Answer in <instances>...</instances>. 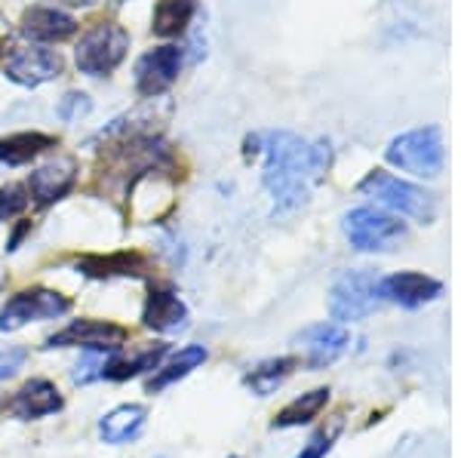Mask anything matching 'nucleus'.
Here are the masks:
<instances>
[{
  "instance_id": "nucleus-27",
  "label": "nucleus",
  "mask_w": 461,
  "mask_h": 458,
  "mask_svg": "<svg viewBox=\"0 0 461 458\" xmlns=\"http://www.w3.org/2000/svg\"><path fill=\"white\" fill-rule=\"evenodd\" d=\"M28 351L19 345H0V379H10L16 369L25 364Z\"/></svg>"
},
{
  "instance_id": "nucleus-8",
  "label": "nucleus",
  "mask_w": 461,
  "mask_h": 458,
  "mask_svg": "<svg viewBox=\"0 0 461 458\" xmlns=\"http://www.w3.org/2000/svg\"><path fill=\"white\" fill-rule=\"evenodd\" d=\"M130 338V329L117 327L111 320H71L65 329L47 338V348H86V351H117Z\"/></svg>"
},
{
  "instance_id": "nucleus-17",
  "label": "nucleus",
  "mask_w": 461,
  "mask_h": 458,
  "mask_svg": "<svg viewBox=\"0 0 461 458\" xmlns=\"http://www.w3.org/2000/svg\"><path fill=\"white\" fill-rule=\"evenodd\" d=\"M145 418H148L145 406L123 403V406L111 409L108 416L102 418V422H99V434H102V440L111 443V446H123V443H130V440L139 437V431L145 427Z\"/></svg>"
},
{
  "instance_id": "nucleus-3",
  "label": "nucleus",
  "mask_w": 461,
  "mask_h": 458,
  "mask_svg": "<svg viewBox=\"0 0 461 458\" xmlns=\"http://www.w3.org/2000/svg\"><path fill=\"white\" fill-rule=\"evenodd\" d=\"M130 49V34L117 22H95L80 34L77 47H74V58L77 68L89 74V77H102L111 74L126 58Z\"/></svg>"
},
{
  "instance_id": "nucleus-1",
  "label": "nucleus",
  "mask_w": 461,
  "mask_h": 458,
  "mask_svg": "<svg viewBox=\"0 0 461 458\" xmlns=\"http://www.w3.org/2000/svg\"><path fill=\"white\" fill-rule=\"evenodd\" d=\"M330 142H302L293 132L265 136V188L271 191L277 212H289L308 201L311 188L330 169Z\"/></svg>"
},
{
  "instance_id": "nucleus-16",
  "label": "nucleus",
  "mask_w": 461,
  "mask_h": 458,
  "mask_svg": "<svg viewBox=\"0 0 461 458\" xmlns=\"http://www.w3.org/2000/svg\"><path fill=\"white\" fill-rule=\"evenodd\" d=\"M77 31V19L56 6H34L22 16V34L37 43H59Z\"/></svg>"
},
{
  "instance_id": "nucleus-4",
  "label": "nucleus",
  "mask_w": 461,
  "mask_h": 458,
  "mask_svg": "<svg viewBox=\"0 0 461 458\" xmlns=\"http://www.w3.org/2000/svg\"><path fill=\"white\" fill-rule=\"evenodd\" d=\"M388 160L412 175L434 179V175L443 173V160H446L443 132L437 127L403 132V136H397L388 145Z\"/></svg>"
},
{
  "instance_id": "nucleus-13",
  "label": "nucleus",
  "mask_w": 461,
  "mask_h": 458,
  "mask_svg": "<svg viewBox=\"0 0 461 458\" xmlns=\"http://www.w3.org/2000/svg\"><path fill=\"white\" fill-rule=\"evenodd\" d=\"M299 342L304 345V351H308V364L314 369H323L348 351L351 332L345 327H339V323H317V327H308L302 332Z\"/></svg>"
},
{
  "instance_id": "nucleus-11",
  "label": "nucleus",
  "mask_w": 461,
  "mask_h": 458,
  "mask_svg": "<svg viewBox=\"0 0 461 458\" xmlns=\"http://www.w3.org/2000/svg\"><path fill=\"white\" fill-rule=\"evenodd\" d=\"M378 290H382V301H393V305H403V308H419V305H428V301L440 299L443 283L421 274V271H400V274L378 280Z\"/></svg>"
},
{
  "instance_id": "nucleus-28",
  "label": "nucleus",
  "mask_w": 461,
  "mask_h": 458,
  "mask_svg": "<svg viewBox=\"0 0 461 458\" xmlns=\"http://www.w3.org/2000/svg\"><path fill=\"white\" fill-rule=\"evenodd\" d=\"M336 437H339V425L332 427V431H320L317 437H311V443H308V446H304L295 458H323V455L332 449V443H336Z\"/></svg>"
},
{
  "instance_id": "nucleus-7",
  "label": "nucleus",
  "mask_w": 461,
  "mask_h": 458,
  "mask_svg": "<svg viewBox=\"0 0 461 458\" xmlns=\"http://www.w3.org/2000/svg\"><path fill=\"white\" fill-rule=\"evenodd\" d=\"M71 301L56 290H43V286H32V290H22L13 295L10 301L0 311V329L16 332L25 323L34 320H56V317L68 314Z\"/></svg>"
},
{
  "instance_id": "nucleus-23",
  "label": "nucleus",
  "mask_w": 461,
  "mask_h": 458,
  "mask_svg": "<svg viewBox=\"0 0 461 458\" xmlns=\"http://www.w3.org/2000/svg\"><path fill=\"white\" fill-rule=\"evenodd\" d=\"M191 16H194V0H158L151 28L160 37H176L188 28Z\"/></svg>"
},
{
  "instance_id": "nucleus-18",
  "label": "nucleus",
  "mask_w": 461,
  "mask_h": 458,
  "mask_svg": "<svg viewBox=\"0 0 461 458\" xmlns=\"http://www.w3.org/2000/svg\"><path fill=\"white\" fill-rule=\"evenodd\" d=\"M77 268L89 277H142L148 262L139 253H114V256H86Z\"/></svg>"
},
{
  "instance_id": "nucleus-10",
  "label": "nucleus",
  "mask_w": 461,
  "mask_h": 458,
  "mask_svg": "<svg viewBox=\"0 0 461 458\" xmlns=\"http://www.w3.org/2000/svg\"><path fill=\"white\" fill-rule=\"evenodd\" d=\"M59 74H62V58H59V53H53V49L25 47V49L10 53V58H6V77L22 86L50 84Z\"/></svg>"
},
{
  "instance_id": "nucleus-26",
  "label": "nucleus",
  "mask_w": 461,
  "mask_h": 458,
  "mask_svg": "<svg viewBox=\"0 0 461 458\" xmlns=\"http://www.w3.org/2000/svg\"><path fill=\"white\" fill-rule=\"evenodd\" d=\"M89 108H93V102H89L84 93H68L62 99V105H59V117H62V121H77V117L89 114Z\"/></svg>"
},
{
  "instance_id": "nucleus-6",
  "label": "nucleus",
  "mask_w": 461,
  "mask_h": 458,
  "mask_svg": "<svg viewBox=\"0 0 461 458\" xmlns=\"http://www.w3.org/2000/svg\"><path fill=\"white\" fill-rule=\"evenodd\" d=\"M373 271H351L332 286L330 292V314L332 320L348 323V320H363L382 305V290Z\"/></svg>"
},
{
  "instance_id": "nucleus-20",
  "label": "nucleus",
  "mask_w": 461,
  "mask_h": 458,
  "mask_svg": "<svg viewBox=\"0 0 461 458\" xmlns=\"http://www.w3.org/2000/svg\"><path fill=\"white\" fill-rule=\"evenodd\" d=\"M53 145L56 139L47 136V132H16V136L0 139V160L10 166H22Z\"/></svg>"
},
{
  "instance_id": "nucleus-30",
  "label": "nucleus",
  "mask_w": 461,
  "mask_h": 458,
  "mask_svg": "<svg viewBox=\"0 0 461 458\" xmlns=\"http://www.w3.org/2000/svg\"><path fill=\"white\" fill-rule=\"evenodd\" d=\"M68 4H86V0H68Z\"/></svg>"
},
{
  "instance_id": "nucleus-21",
  "label": "nucleus",
  "mask_w": 461,
  "mask_h": 458,
  "mask_svg": "<svg viewBox=\"0 0 461 458\" xmlns=\"http://www.w3.org/2000/svg\"><path fill=\"white\" fill-rule=\"evenodd\" d=\"M293 366H295V357H274V360H265V364L252 366L243 382H247V388H252V394L267 397L271 391H277V388L289 379Z\"/></svg>"
},
{
  "instance_id": "nucleus-25",
  "label": "nucleus",
  "mask_w": 461,
  "mask_h": 458,
  "mask_svg": "<svg viewBox=\"0 0 461 458\" xmlns=\"http://www.w3.org/2000/svg\"><path fill=\"white\" fill-rule=\"evenodd\" d=\"M28 201H32V197H28V191L22 188V184H6V188H0V221L19 216L28 206Z\"/></svg>"
},
{
  "instance_id": "nucleus-14",
  "label": "nucleus",
  "mask_w": 461,
  "mask_h": 458,
  "mask_svg": "<svg viewBox=\"0 0 461 458\" xmlns=\"http://www.w3.org/2000/svg\"><path fill=\"white\" fill-rule=\"evenodd\" d=\"M142 323L154 332H178L188 327V308L169 286H151L145 299Z\"/></svg>"
},
{
  "instance_id": "nucleus-19",
  "label": "nucleus",
  "mask_w": 461,
  "mask_h": 458,
  "mask_svg": "<svg viewBox=\"0 0 461 458\" xmlns=\"http://www.w3.org/2000/svg\"><path fill=\"white\" fill-rule=\"evenodd\" d=\"M206 357H210V354H206L203 345H188V348H182L167 366H158V373L148 379V394H160L163 388L182 382L185 375L194 373L200 364H206Z\"/></svg>"
},
{
  "instance_id": "nucleus-9",
  "label": "nucleus",
  "mask_w": 461,
  "mask_h": 458,
  "mask_svg": "<svg viewBox=\"0 0 461 458\" xmlns=\"http://www.w3.org/2000/svg\"><path fill=\"white\" fill-rule=\"evenodd\" d=\"M178 68H182V49L178 47H158L136 62V90L145 99H158L176 84Z\"/></svg>"
},
{
  "instance_id": "nucleus-12",
  "label": "nucleus",
  "mask_w": 461,
  "mask_h": 458,
  "mask_svg": "<svg viewBox=\"0 0 461 458\" xmlns=\"http://www.w3.org/2000/svg\"><path fill=\"white\" fill-rule=\"evenodd\" d=\"M77 182V160L74 157H56L47 160L43 166H37L32 175H28V191L37 203H53L62 201L65 194L74 188Z\"/></svg>"
},
{
  "instance_id": "nucleus-15",
  "label": "nucleus",
  "mask_w": 461,
  "mask_h": 458,
  "mask_svg": "<svg viewBox=\"0 0 461 458\" xmlns=\"http://www.w3.org/2000/svg\"><path fill=\"white\" fill-rule=\"evenodd\" d=\"M62 406H65V400L53 382L32 379L16 391V397L10 400V412L16 418H22V422H32V418L53 416V412H59Z\"/></svg>"
},
{
  "instance_id": "nucleus-2",
  "label": "nucleus",
  "mask_w": 461,
  "mask_h": 458,
  "mask_svg": "<svg viewBox=\"0 0 461 458\" xmlns=\"http://www.w3.org/2000/svg\"><path fill=\"white\" fill-rule=\"evenodd\" d=\"M360 191L375 197V201L384 203L388 210L400 212V216L421 221V225H430L437 216V197L430 194V191L419 188V184H412V182L397 179V175H391V173H382V169L369 173L366 179L360 182Z\"/></svg>"
},
{
  "instance_id": "nucleus-5",
  "label": "nucleus",
  "mask_w": 461,
  "mask_h": 458,
  "mask_svg": "<svg viewBox=\"0 0 461 458\" xmlns=\"http://www.w3.org/2000/svg\"><path fill=\"white\" fill-rule=\"evenodd\" d=\"M345 234L351 240V247L360 249V253H391L409 238L403 221L388 216V212L369 210V206L348 212Z\"/></svg>"
},
{
  "instance_id": "nucleus-29",
  "label": "nucleus",
  "mask_w": 461,
  "mask_h": 458,
  "mask_svg": "<svg viewBox=\"0 0 461 458\" xmlns=\"http://www.w3.org/2000/svg\"><path fill=\"white\" fill-rule=\"evenodd\" d=\"M6 37H10V22H6V16L0 13V43H4Z\"/></svg>"
},
{
  "instance_id": "nucleus-22",
  "label": "nucleus",
  "mask_w": 461,
  "mask_h": 458,
  "mask_svg": "<svg viewBox=\"0 0 461 458\" xmlns=\"http://www.w3.org/2000/svg\"><path fill=\"white\" fill-rule=\"evenodd\" d=\"M163 354H167V345H151V348H145L142 354H139V357H132V360H105L102 379H111V382L136 379V375L158 369L160 360H163Z\"/></svg>"
},
{
  "instance_id": "nucleus-24",
  "label": "nucleus",
  "mask_w": 461,
  "mask_h": 458,
  "mask_svg": "<svg viewBox=\"0 0 461 458\" xmlns=\"http://www.w3.org/2000/svg\"><path fill=\"white\" fill-rule=\"evenodd\" d=\"M330 400V388H317L311 394H302L299 400H293L274 418V427H295V425H308L311 418L320 416V409Z\"/></svg>"
}]
</instances>
